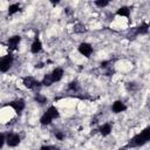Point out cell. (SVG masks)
Instances as JSON below:
<instances>
[{"instance_id": "obj_2", "label": "cell", "mask_w": 150, "mask_h": 150, "mask_svg": "<svg viewBox=\"0 0 150 150\" xmlns=\"http://www.w3.org/2000/svg\"><path fill=\"white\" fill-rule=\"evenodd\" d=\"M12 63H13V56H12L11 54L5 55V56L1 59V61H0V70H1L2 73L7 71V70L12 67Z\"/></svg>"}, {"instance_id": "obj_24", "label": "cell", "mask_w": 150, "mask_h": 150, "mask_svg": "<svg viewBox=\"0 0 150 150\" xmlns=\"http://www.w3.org/2000/svg\"><path fill=\"white\" fill-rule=\"evenodd\" d=\"M120 150H124V149H120Z\"/></svg>"}, {"instance_id": "obj_15", "label": "cell", "mask_w": 150, "mask_h": 150, "mask_svg": "<svg viewBox=\"0 0 150 150\" xmlns=\"http://www.w3.org/2000/svg\"><path fill=\"white\" fill-rule=\"evenodd\" d=\"M52 121H53V118H52L47 112H45V114L41 116V118H40V122H41V124H43V125L50 124V123H52Z\"/></svg>"}, {"instance_id": "obj_4", "label": "cell", "mask_w": 150, "mask_h": 150, "mask_svg": "<svg viewBox=\"0 0 150 150\" xmlns=\"http://www.w3.org/2000/svg\"><path fill=\"white\" fill-rule=\"evenodd\" d=\"M8 105L12 107L16 114H20V112L25 109V101H23L22 98H20V100H15V101L9 102Z\"/></svg>"}, {"instance_id": "obj_5", "label": "cell", "mask_w": 150, "mask_h": 150, "mask_svg": "<svg viewBox=\"0 0 150 150\" xmlns=\"http://www.w3.org/2000/svg\"><path fill=\"white\" fill-rule=\"evenodd\" d=\"M79 52H80L83 56L89 57V56L93 54V47H91L89 43H87V42H82V43L79 46Z\"/></svg>"}, {"instance_id": "obj_19", "label": "cell", "mask_w": 150, "mask_h": 150, "mask_svg": "<svg viewBox=\"0 0 150 150\" xmlns=\"http://www.w3.org/2000/svg\"><path fill=\"white\" fill-rule=\"evenodd\" d=\"M95 5L98 6V7H105V6L109 5V1H107V0H97V1H95Z\"/></svg>"}, {"instance_id": "obj_22", "label": "cell", "mask_w": 150, "mask_h": 150, "mask_svg": "<svg viewBox=\"0 0 150 150\" xmlns=\"http://www.w3.org/2000/svg\"><path fill=\"white\" fill-rule=\"evenodd\" d=\"M40 150H56V149L54 146H52V145H45V146H41Z\"/></svg>"}, {"instance_id": "obj_3", "label": "cell", "mask_w": 150, "mask_h": 150, "mask_svg": "<svg viewBox=\"0 0 150 150\" xmlns=\"http://www.w3.org/2000/svg\"><path fill=\"white\" fill-rule=\"evenodd\" d=\"M22 82H23V86L28 89H33V88H36V87H40L42 82H39L36 81L35 79L30 77V76H27V77H23L22 79Z\"/></svg>"}, {"instance_id": "obj_1", "label": "cell", "mask_w": 150, "mask_h": 150, "mask_svg": "<svg viewBox=\"0 0 150 150\" xmlns=\"http://www.w3.org/2000/svg\"><path fill=\"white\" fill-rule=\"evenodd\" d=\"M150 141V127L145 128L143 131H141L139 134H137L135 137H132L130 139V142L128 143V148H134V146H141L144 145L146 142Z\"/></svg>"}, {"instance_id": "obj_20", "label": "cell", "mask_w": 150, "mask_h": 150, "mask_svg": "<svg viewBox=\"0 0 150 150\" xmlns=\"http://www.w3.org/2000/svg\"><path fill=\"white\" fill-rule=\"evenodd\" d=\"M74 30H75L76 33H83V32H86V27H84L83 25H76V26L74 27Z\"/></svg>"}, {"instance_id": "obj_18", "label": "cell", "mask_w": 150, "mask_h": 150, "mask_svg": "<svg viewBox=\"0 0 150 150\" xmlns=\"http://www.w3.org/2000/svg\"><path fill=\"white\" fill-rule=\"evenodd\" d=\"M34 100H35L38 103H40V104H45V103L47 102V98H46L43 95H41V94H38V95L34 97Z\"/></svg>"}, {"instance_id": "obj_23", "label": "cell", "mask_w": 150, "mask_h": 150, "mask_svg": "<svg viewBox=\"0 0 150 150\" xmlns=\"http://www.w3.org/2000/svg\"><path fill=\"white\" fill-rule=\"evenodd\" d=\"M55 136H56V138H59L60 141L63 139V137H64V135H63L62 132H60V131H56V132H55Z\"/></svg>"}, {"instance_id": "obj_13", "label": "cell", "mask_w": 150, "mask_h": 150, "mask_svg": "<svg viewBox=\"0 0 150 150\" xmlns=\"http://www.w3.org/2000/svg\"><path fill=\"white\" fill-rule=\"evenodd\" d=\"M46 112H47V114H48L53 120H54V118H56V117H59V110H57L54 105L49 107V108L47 109V111H46Z\"/></svg>"}, {"instance_id": "obj_21", "label": "cell", "mask_w": 150, "mask_h": 150, "mask_svg": "<svg viewBox=\"0 0 150 150\" xmlns=\"http://www.w3.org/2000/svg\"><path fill=\"white\" fill-rule=\"evenodd\" d=\"M77 82L76 81H73V82H70L69 83V86H68V88L70 89V90H75V89H77Z\"/></svg>"}, {"instance_id": "obj_25", "label": "cell", "mask_w": 150, "mask_h": 150, "mask_svg": "<svg viewBox=\"0 0 150 150\" xmlns=\"http://www.w3.org/2000/svg\"><path fill=\"white\" fill-rule=\"evenodd\" d=\"M149 26H150V23H149Z\"/></svg>"}, {"instance_id": "obj_9", "label": "cell", "mask_w": 150, "mask_h": 150, "mask_svg": "<svg viewBox=\"0 0 150 150\" xmlns=\"http://www.w3.org/2000/svg\"><path fill=\"white\" fill-rule=\"evenodd\" d=\"M52 79H53V81L54 82H57V81H60L61 79H62V76H63V70L61 69V68H55L53 71H52Z\"/></svg>"}, {"instance_id": "obj_8", "label": "cell", "mask_w": 150, "mask_h": 150, "mask_svg": "<svg viewBox=\"0 0 150 150\" xmlns=\"http://www.w3.org/2000/svg\"><path fill=\"white\" fill-rule=\"evenodd\" d=\"M111 109H112L114 112H122V111H124L127 109V107L122 101H116V102L112 103Z\"/></svg>"}, {"instance_id": "obj_7", "label": "cell", "mask_w": 150, "mask_h": 150, "mask_svg": "<svg viewBox=\"0 0 150 150\" xmlns=\"http://www.w3.org/2000/svg\"><path fill=\"white\" fill-rule=\"evenodd\" d=\"M6 142L9 146H16L20 143V136L16 134H9L6 138Z\"/></svg>"}, {"instance_id": "obj_11", "label": "cell", "mask_w": 150, "mask_h": 150, "mask_svg": "<svg viewBox=\"0 0 150 150\" xmlns=\"http://www.w3.org/2000/svg\"><path fill=\"white\" fill-rule=\"evenodd\" d=\"M117 15L129 18V15H130V8H129V7H127V6H122L121 8H118V9H117Z\"/></svg>"}, {"instance_id": "obj_12", "label": "cell", "mask_w": 150, "mask_h": 150, "mask_svg": "<svg viewBox=\"0 0 150 150\" xmlns=\"http://www.w3.org/2000/svg\"><path fill=\"white\" fill-rule=\"evenodd\" d=\"M149 25H146V23H142L141 26H138L137 28H136V34H146L148 33V30H149Z\"/></svg>"}, {"instance_id": "obj_14", "label": "cell", "mask_w": 150, "mask_h": 150, "mask_svg": "<svg viewBox=\"0 0 150 150\" xmlns=\"http://www.w3.org/2000/svg\"><path fill=\"white\" fill-rule=\"evenodd\" d=\"M110 131H111V125H110L109 123H105V124H103V125L100 128V132H101L103 136L109 135Z\"/></svg>"}, {"instance_id": "obj_17", "label": "cell", "mask_w": 150, "mask_h": 150, "mask_svg": "<svg viewBox=\"0 0 150 150\" xmlns=\"http://www.w3.org/2000/svg\"><path fill=\"white\" fill-rule=\"evenodd\" d=\"M53 82H54V81H53V79H52V75H50V74H47V75L43 77V80H42V84H43V86H47V87H48V86H50Z\"/></svg>"}, {"instance_id": "obj_6", "label": "cell", "mask_w": 150, "mask_h": 150, "mask_svg": "<svg viewBox=\"0 0 150 150\" xmlns=\"http://www.w3.org/2000/svg\"><path fill=\"white\" fill-rule=\"evenodd\" d=\"M20 40H21V38L19 35H14V36L9 38L7 40V47L9 48V50H15L20 43Z\"/></svg>"}, {"instance_id": "obj_10", "label": "cell", "mask_w": 150, "mask_h": 150, "mask_svg": "<svg viewBox=\"0 0 150 150\" xmlns=\"http://www.w3.org/2000/svg\"><path fill=\"white\" fill-rule=\"evenodd\" d=\"M42 49V45H41V41L36 38L35 40H34V42L32 43V47H30V52L33 53V54H38L40 50Z\"/></svg>"}, {"instance_id": "obj_16", "label": "cell", "mask_w": 150, "mask_h": 150, "mask_svg": "<svg viewBox=\"0 0 150 150\" xmlns=\"http://www.w3.org/2000/svg\"><path fill=\"white\" fill-rule=\"evenodd\" d=\"M19 11H20V5L19 4H13V5H11L8 7V14L9 15H13Z\"/></svg>"}]
</instances>
